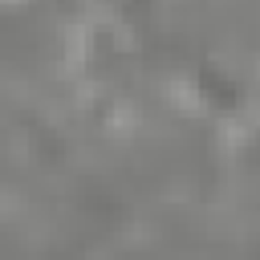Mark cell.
Wrapping results in <instances>:
<instances>
[{"label":"cell","mask_w":260,"mask_h":260,"mask_svg":"<svg viewBox=\"0 0 260 260\" xmlns=\"http://www.w3.org/2000/svg\"><path fill=\"white\" fill-rule=\"evenodd\" d=\"M171 93H175V106H183V110H199V106H203V102H199V89L187 85V81H175Z\"/></svg>","instance_id":"1"}]
</instances>
